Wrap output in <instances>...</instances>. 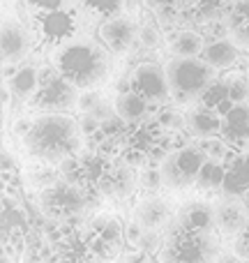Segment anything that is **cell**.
<instances>
[{
  "instance_id": "obj_1",
  "label": "cell",
  "mask_w": 249,
  "mask_h": 263,
  "mask_svg": "<svg viewBox=\"0 0 249 263\" xmlns=\"http://www.w3.org/2000/svg\"><path fill=\"white\" fill-rule=\"evenodd\" d=\"M81 127L67 114H44L32 120V127L23 136V148L40 164H63L81 153Z\"/></svg>"
},
{
  "instance_id": "obj_2",
  "label": "cell",
  "mask_w": 249,
  "mask_h": 263,
  "mask_svg": "<svg viewBox=\"0 0 249 263\" xmlns=\"http://www.w3.org/2000/svg\"><path fill=\"white\" fill-rule=\"evenodd\" d=\"M55 69L72 83L76 90H92L109 77V55L95 42H69L55 53Z\"/></svg>"
},
{
  "instance_id": "obj_3",
  "label": "cell",
  "mask_w": 249,
  "mask_h": 263,
  "mask_svg": "<svg viewBox=\"0 0 249 263\" xmlns=\"http://www.w3.org/2000/svg\"><path fill=\"white\" fill-rule=\"evenodd\" d=\"M222 238L217 231H191L176 222L164 231V245L157 252L159 263H217Z\"/></svg>"
},
{
  "instance_id": "obj_4",
  "label": "cell",
  "mask_w": 249,
  "mask_h": 263,
  "mask_svg": "<svg viewBox=\"0 0 249 263\" xmlns=\"http://www.w3.org/2000/svg\"><path fill=\"white\" fill-rule=\"evenodd\" d=\"M164 69L171 88V100L180 106H194L217 81V69H213L201 58H171Z\"/></svg>"
},
{
  "instance_id": "obj_5",
  "label": "cell",
  "mask_w": 249,
  "mask_h": 263,
  "mask_svg": "<svg viewBox=\"0 0 249 263\" xmlns=\"http://www.w3.org/2000/svg\"><path fill=\"white\" fill-rule=\"evenodd\" d=\"M100 199L79 185L67 180H55L51 187L40 192V208L53 222H72L83 219L92 208H97Z\"/></svg>"
},
{
  "instance_id": "obj_6",
  "label": "cell",
  "mask_w": 249,
  "mask_h": 263,
  "mask_svg": "<svg viewBox=\"0 0 249 263\" xmlns=\"http://www.w3.org/2000/svg\"><path fill=\"white\" fill-rule=\"evenodd\" d=\"M208 162V155L201 150L199 143H189L185 148H178L159 164L162 171V180L166 190L180 192V190H189L196 185L203 164Z\"/></svg>"
},
{
  "instance_id": "obj_7",
  "label": "cell",
  "mask_w": 249,
  "mask_h": 263,
  "mask_svg": "<svg viewBox=\"0 0 249 263\" xmlns=\"http://www.w3.org/2000/svg\"><path fill=\"white\" fill-rule=\"evenodd\" d=\"M32 109L44 114H67L79 104V90L58 72V69H42L40 88L32 97Z\"/></svg>"
},
{
  "instance_id": "obj_8",
  "label": "cell",
  "mask_w": 249,
  "mask_h": 263,
  "mask_svg": "<svg viewBox=\"0 0 249 263\" xmlns=\"http://www.w3.org/2000/svg\"><path fill=\"white\" fill-rule=\"evenodd\" d=\"M88 238H90V247L100 263H109V261H116L118 256H123L127 233H125V227L113 215H97V217H92L88 222Z\"/></svg>"
},
{
  "instance_id": "obj_9",
  "label": "cell",
  "mask_w": 249,
  "mask_h": 263,
  "mask_svg": "<svg viewBox=\"0 0 249 263\" xmlns=\"http://www.w3.org/2000/svg\"><path fill=\"white\" fill-rule=\"evenodd\" d=\"M129 86H131V90H136L141 97H145L150 104H164V102L171 100L166 69L157 63L136 65L129 77Z\"/></svg>"
},
{
  "instance_id": "obj_10",
  "label": "cell",
  "mask_w": 249,
  "mask_h": 263,
  "mask_svg": "<svg viewBox=\"0 0 249 263\" xmlns=\"http://www.w3.org/2000/svg\"><path fill=\"white\" fill-rule=\"evenodd\" d=\"M28 236H30V219L21 210V205L7 194L3 196V252H16L26 250Z\"/></svg>"
},
{
  "instance_id": "obj_11",
  "label": "cell",
  "mask_w": 249,
  "mask_h": 263,
  "mask_svg": "<svg viewBox=\"0 0 249 263\" xmlns=\"http://www.w3.org/2000/svg\"><path fill=\"white\" fill-rule=\"evenodd\" d=\"M97 32H100L102 44L116 55L129 53L134 49V44L139 42V26L127 14H118V16L106 18Z\"/></svg>"
},
{
  "instance_id": "obj_12",
  "label": "cell",
  "mask_w": 249,
  "mask_h": 263,
  "mask_svg": "<svg viewBox=\"0 0 249 263\" xmlns=\"http://www.w3.org/2000/svg\"><path fill=\"white\" fill-rule=\"evenodd\" d=\"M215 227L222 240H236L249 227V208L242 199L222 196L215 203Z\"/></svg>"
},
{
  "instance_id": "obj_13",
  "label": "cell",
  "mask_w": 249,
  "mask_h": 263,
  "mask_svg": "<svg viewBox=\"0 0 249 263\" xmlns=\"http://www.w3.org/2000/svg\"><path fill=\"white\" fill-rule=\"evenodd\" d=\"M176 213H173L171 203L162 196H145L134 205V222L139 224L143 231L162 233L173 222Z\"/></svg>"
},
{
  "instance_id": "obj_14",
  "label": "cell",
  "mask_w": 249,
  "mask_h": 263,
  "mask_svg": "<svg viewBox=\"0 0 249 263\" xmlns=\"http://www.w3.org/2000/svg\"><path fill=\"white\" fill-rule=\"evenodd\" d=\"M0 51H3V65L21 63L30 51V35L28 30L16 21V18H5L3 30H0Z\"/></svg>"
},
{
  "instance_id": "obj_15",
  "label": "cell",
  "mask_w": 249,
  "mask_h": 263,
  "mask_svg": "<svg viewBox=\"0 0 249 263\" xmlns=\"http://www.w3.org/2000/svg\"><path fill=\"white\" fill-rule=\"evenodd\" d=\"M226 166V178H224L222 196L231 199H249V150L242 153H231V157L224 162Z\"/></svg>"
},
{
  "instance_id": "obj_16",
  "label": "cell",
  "mask_w": 249,
  "mask_h": 263,
  "mask_svg": "<svg viewBox=\"0 0 249 263\" xmlns=\"http://www.w3.org/2000/svg\"><path fill=\"white\" fill-rule=\"evenodd\" d=\"M185 132L196 141L217 139L222 134V114L208 109L199 102L185 111Z\"/></svg>"
},
{
  "instance_id": "obj_17",
  "label": "cell",
  "mask_w": 249,
  "mask_h": 263,
  "mask_svg": "<svg viewBox=\"0 0 249 263\" xmlns=\"http://www.w3.org/2000/svg\"><path fill=\"white\" fill-rule=\"evenodd\" d=\"M219 139L233 150V153H242L249 150V114L247 104L233 106L228 114L222 116V134Z\"/></svg>"
},
{
  "instance_id": "obj_18",
  "label": "cell",
  "mask_w": 249,
  "mask_h": 263,
  "mask_svg": "<svg viewBox=\"0 0 249 263\" xmlns=\"http://www.w3.org/2000/svg\"><path fill=\"white\" fill-rule=\"evenodd\" d=\"M173 222L191 231H217L215 227V205L205 201H189L176 213Z\"/></svg>"
},
{
  "instance_id": "obj_19",
  "label": "cell",
  "mask_w": 249,
  "mask_h": 263,
  "mask_svg": "<svg viewBox=\"0 0 249 263\" xmlns=\"http://www.w3.org/2000/svg\"><path fill=\"white\" fill-rule=\"evenodd\" d=\"M238 46L233 44L231 40H226V37H217V40L208 42V44L203 46V51H201V60L203 63H208L213 69H217V72H224V69H231L233 65L238 63Z\"/></svg>"
},
{
  "instance_id": "obj_20",
  "label": "cell",
  "mask_w": 249,
  "mask_h": 263,
  "mask_svg": "<svg viewBox=\"0 0 249 263\" xmlns=\"http://www.w3.org/2000/svg\"><path fill=\"white\" fill-rule=\"evenodd\" d=\"M116 114L118 118H123L127 125H139V123H145V118L150 116L152 111V104H150L145 97H141L136 90H123L116 100Z\"/></svg>"
},
{
  "instance_id": "obj_21",
  "label": "cell",
  "mask_w": 249,
  "mask_h": 263,
  "mask_svg": "<svg viewBox=\"0 0 249 263\" xmlns=\"http://www.w3.org/2000/svg\"><path fill=\"white\" fill-rule=\"evenodd\" d=\"M203 46V35H199L196 30H178L173 32L171 42H168L173 58H201Z\"/></svg>"
},
{
  "instance_id": "obj_22",
  "label": "cell",
  "mask_w": 249,
  "mask_h": 263,
  "mask_svg": "<svg viewBox=\"0 0 249 263\" xmlns=\"http://www.w3.org/2000/svg\"><path fill=\"white\" fill-rule=\"evenodd\" d=\"M37 88H40V69L30 67V65L14 72V77L9 79V90L21 102H32Z\"/></svg>"
},
{
  "instance_id": "obj_23",
  "label": "cell",
  "mask_w": 249,
  "mask_h": 263,
  "mask_svg": "<svg viewBox=\"0 0 249 263\" xmlns=\"http://www.w3.org/2000/svg\"><path fill=\"white\" fill-rule=\"evenodd\" d=\"M224 178H226V166L224 162H215V159H208L201 168L199 178H196V190L203 192V194H215L219 192L222 194V187H224Z\"/></svg>"
},
{
  "instance_id": "obj_24",
  "label": "cell",
  "mask_w": 249,
  "mask_h": 263,
  "mask_svg": "<svg viewBox=\"0 0 249 263\" xmlns=\"http://www.w3.org/2000/svg\"><path fill=\"white\" fill-rule=\"evenodd\" d=\"M231 42L238 49H249V5H236L233 7Z\"/></svg>"
},
{
  "instance_id": "obj_25",
  "label": "cell",
  "mask_w": 249,
  "mask_h": 263,
  "mask_svg": "<svg viewBox=\"0 0 249 263\" xmlns=\"http://www.w3.org/2000/svg\"><path fill=\"white\" fill-rule=\"evenodd\" d=\"M201 104L203 106H208V109H213V111H217V114H228V111L233 109V102H231V97H228V86H226V81H215L213 86L205 90V95L201 97Z\"/></svg>"
},
{
  "instance_id": "obj_26",
  "label": "cell",
  "mask_w": 249,
  "mask_h": 263,
  "mask_svg": "<svg viewBox=\"0 0 249 263\" xmlns=\"http://www.w3.org/2000/svg\"><path fill=\"white\" fill-rule=\"evenodd\" d=\"M155 123L168 134H176V132L185 129V114H180L176 106H162L155 116Z\"/></svg>"
},
{
  "instance_id": "obj_27",
  "label": "cell",
  "mask_w": 249,
  "mask_h": 263,
  "mask_svg": "<svg viewBox=\"0 0 249 263\" xmlns=\"http://www.w3.org/2000/svg\"><path fill=\"white\" fill-rule=\"evenodd\" d=\"M226 86H228V97H231L233 106L249 104V79L245 74H231L226 79Z\"/></svg>"
},
{
  "instance_id": "obj_28",
  "label": "cell",
  "mask_w": 249,
  "mask_h": 263,
  "mask_svg": "<svg viewBox=\"0 0 249 263\" xmlns=\"http://www.w3.org/2000/svg\"><path fill=\"white\" fill-rule=\"evenodd\" d=\"M201 150H203L205 155H208V159H215V162H226L228 157H231L233 150L228 148L226 143H224L222 139H208V141H201Z\"/></svg>"
},
{
  "instance_id": "obj_29",
  "label": "cell",
  "mask_w": 249,
  "mask_h": 263,
  "mask_svg": "<svg viewBox=\"0 0 249 263\" xmlns=\"http://www.w3.org/2000/svg\"><path fill=\"white\" fill-rule=\"evenodd\" d=\"M139 187L145 192H157L159 187H164L159 166H143L141 168L139 171Z\"/></svg>"
},
{
  "instance_id": "obj_30",
  "label": "cell",
  "mask_w": 249,
  "mask_h": 263,
  "mask_svg": "<svg viewBox=\"0 0 249 263\" xmlns=\"http://www.w3.org/2000/svg\"><path fill=\"white\" fill-rule=\"evenodd\" d=\"M159 40H162V35H159V30L155 26L148 23V26L139 28V44L143 46V49H157Z\"/></svg>"
},
{
  "instance_id": "obj_31",
  "label": "cell",
  "mask_w": 249,
  "mask_h": 263,
  "mask_svg": "<svg viewBox=\"0 0 249 263\" xmlns=\"http://www.w3.org/2000/svg\"><path fill=\"white\" fill-rule=\"evenodd\" d=\"M231 252L236 256H240L245 263H249V227L236 238V240H231Z\"/></svg>"
},
{
  "instance_id": "obj_32",
  "label": "cell",
  "mask_w": 249,
  "mask_h": 263,
  "mask_svg": "<svg viewBox=\"0 0 249 263\" xmlns=\"http://www.w3.org/2000/svg\"><path fill=\"white\" fill-rule=\"evenodd\" d=\"M102 100H104V97H102L97 90H83L81 95H79V104L76 106L81 109V114H90V111L95 109Z\"/></svg>"
},
{
  "instance_id": "obj_33",
  "label": "cell",
  "mask_w": 249,
  "mask_h": 263,
  "mask_svg": "<svg viewBox=\"0 0 249 263\" xmlns=\"http://www.w3.org/2000/svg\"><path fill=\"white\" fill-rule=\"evenodd\" d=\"M79 127H81V134L86 136V139H92V136L100 132L102 127V123L95 118V116H90V114H83V118L79 120Z\"/></svg>"
},
{
  "instance_id": "obj_34",
  "label": "cell",
  "mask_w": 249,
  "mask_h": 263,
  "mask_svg": "<svg viewBox=\"0 0 249 263\" xmlns=\"http://www.w3.org/2000/svg\"><path fill=\"white\" fill-rule=\"evenodd\" d=\"M95 12H109V9H116L118 7V0H86Z\"/></svg>"
},
{
  "instance_id": "obj_35",
  "label": "cell",
  "mask_w": 249,
  "mask_h": 263,
  "mask_svg": "<svg viewBox=\"0 0 249 263\" xmlns=\"http://www.w3.org/2000/svg\"><path fill=\"white\" fill-rule=\"evenodd\" d=\"M136 5H139V0H123V7L127 9V12H134Z\"/></svg>"
},
{
  "instance_id": "obj_36",
  "label": "cell",
  "mask_w": 249,
  "mask_h": 263,
  "mask_svg": "<svg viewBox=\"0 0 249 263\" xmlns=\"http://www.w3.org/2000/svg\"><path fill=\"white\" fill-rule=\"evenodd\" d=\"M238 5H249V0H238Z\"/></svg>"
},
{
  "instance_id": "obj_37",
  "label": "cell",
  "mask_w": 249,
  "mask_h": 263,
  "mask_svg": "<svg viewBox=\"0 0 249 263\" xmlns=\"http://www.w3.org/2000/svg\"><path fill=\"white\" fill-rule=\"evenodd\" d=\"M245 77L249 79V65H247V69H245Z\"/></svg>"
},
{
  "instance_id": "obj_38",
  "label": "cell",
  "mask_w": 249,
  "mask_h": 263,
  "mask_svg": "<svg viewBox=\"0 0 249 263\" xmlns=\"http://www.w3.org/2000/svg\"><path fill=\"white\" fill-rule=\"evenodd\" d=\"M245 203H247V208H249V199H247V201H245Z\"/></svg>"
},
{
  "instance_id": "obj_39",
  "label": "cell",
  "mask_w": 249,
  "mask_h": 263,
  "mask_svg": "<svg viewBox=\"0 0 249 263\" xmlns=\"http://www.w3.org/2000/svg\"><path fill=\"white\" fill-rule=\"evenodd\" d=\"M247 114H249V104H247Z\"/></svg>"
},
{
  "instance_id": "obj_40",
  "label": "cell",
  "mask_w": 249,
  "mask_h": 263,
  "mask_svg": "<svg viewBox=\"0 0 249 263\" xmlns=\"http://www.w3.org/2000/svg\"><path fill=\"white\" fill-rule=\"evenodd\" d=\"M242 263H245V261H242Z\"/></svg>"
}]
</instances>
